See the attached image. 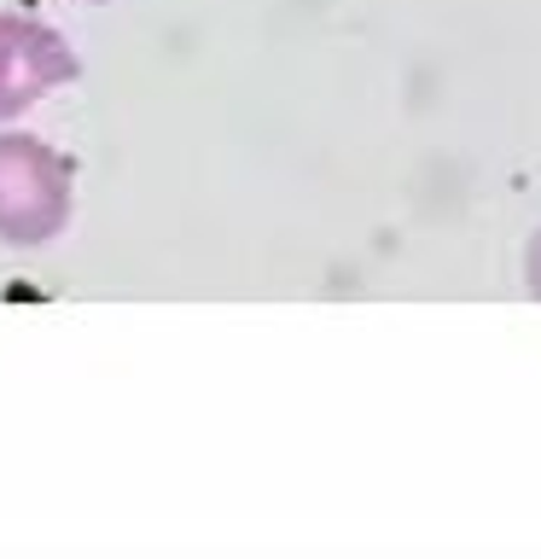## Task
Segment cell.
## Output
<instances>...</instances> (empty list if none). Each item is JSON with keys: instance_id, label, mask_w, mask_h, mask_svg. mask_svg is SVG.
Wrapping results in <instances>:
<instances>
[{"instance_id": "3", "label": "cell", "mask_w": 541, "mask_h": 559, "mask_svg": "<svg viewBox=\"0 0 541 559\" xmlns=\"http://www.w3.org/2000/svg\"><path fill=\"white\" fill-rule=\"evenodd\" d=\"M524 286H530V297L541 304V227H536L530 251H524Z\"/></svg>"}, {"instance_id": "1", "label": "cell", "mask_w": 541, "mask_h": 559, "mask_svg": "<svg viewBox=\"0 0 541 559\" xmlns=\"http://www.w3.org/2000/svg\"><path fill=\"white\" fill-rule=\"evenodd\" d=\"M76 216V164L29 129L0 122V245L41 251Z\"/></svg>"}, {"instance_id": "2", "label": "cell", "mask_w": 541, "mask_h": 559, "mask_svg": "<svg viewBox=\"0 0 541 559\" xmlns=\"http://www.w3.org/2000/svg\"><path fill=\"white\" fill-rule=\"evenodd\" d=\"M76 76L82 59L64 41V29H52L29 12H0V122H17L29 105H41L52 87Z\"/></svg>"}]
</instances>
